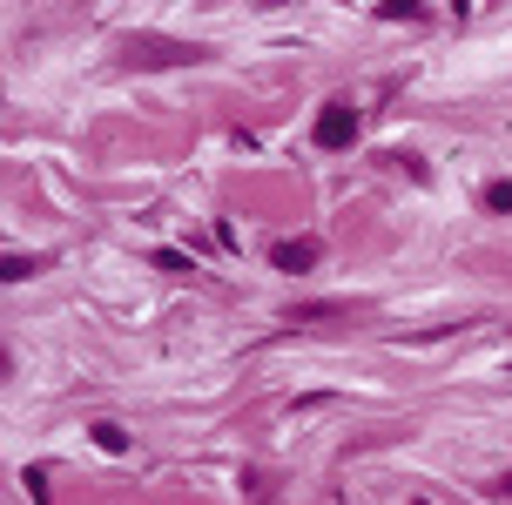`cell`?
Instances as JSON below:
<instances>
[{
  "instance_id": "obj_5",
  "label": "cell",
  "mask_w": 512,
  "mask_h": 505,
  "mask_svg": "<svg viewBox=\"0 0 512 505\" xmlns=\"http://www.w3.org/2000/svg\"><path fill=\"white\" fill-rule=\"evenodd\" d=\"M486 209H499V216L512 209V182H506V176H499V182H486Z\"/></svg>"
},
{
  "instance_id": "obj_3",
  "label": "cell",
  "mask_w": 512,
  "mask_h": 505,
  "mask_svg": "<svg viewBox=\"0 0 512 505\" xmlns=\"http://www.w3.org/2000/svg\"><path fill=\"white\" fill-rule=\"evenodd\" d=\"M128 54H142V61H196V48H155V41H128Z\"/></svg>"
},
{
  "instance_id": "obj_6",
  "label": "cell",
  "mask_w": 512,
  "mask_h": 505,
  "mask_svg": "<svg viewBox=\"0 0 512 505\" xmlns=\"http://www.w3.org/2000/svg\"><path fill=\"white\" fill-rule=\"evenodd\" d=\"M95 445H102V452H122L128 438H122V425H95Z\"/></svg>"
},
{
  "instance_id": "obj_4",
  "label": "cell",
  "mask_w": 512,
  "mask_h": 505,
  "mask_svg": "<svg viewBox=\"0 0 512 505\" xmlns=\"http://www.w3.org/2000/svg\"><path fill=\"white\" fill-rule=\"evenodd\" d=\"M378 21H425V7H418V0H384Z\"/></svg>"
},
{
  "instance_id": "obj_1",
  "label": "cell",
  "mask_w": 512,
  "mask_h": 505,
  "mask_svg": "<svg viewBox=\"0 0 512 505\" xmlns=\"http://www.w3.org/2000/svg\"><path fill=\"white\" fill-rule=\"evenodd\" d=\"M310 142H317V149H351V142H358V108H351V95H331L317 108Z\"/></svg>"
},
{
  "instance_id": "obj_2",
  "label": "cell",
  "mask_w": 512,
  "mask_h": 505,
  "mask_svg": "<svg viewBox=\"0 0 512 505\" xmlns=\"http://www.w3.org/2000/svg\"><path fill=\"white\" fill-rule=\"evenodd\" d=\"M317 236H297V243H277V250H270V263H277V270H290V277H304L310 263H317Z\"/></svg>"
}]
</instances>
